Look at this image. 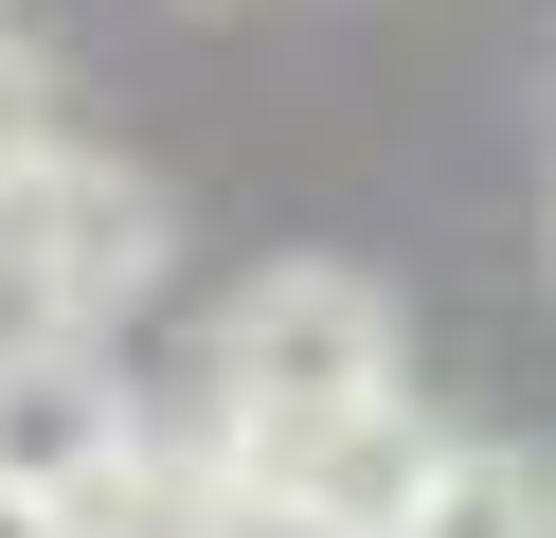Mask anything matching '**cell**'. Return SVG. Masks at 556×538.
<instances>
[{"label":"cell","instance_id":"obj_7","mask_svg":"<svg viewBox=\"0 0 556 538\" xmlns=\"http://www.w3.org/2000/svg\"><path fill=\"white\" fill-rule=\"evenodd\" d=\"M37 143H54V108H37V54H18V36H0V179L37 162Z\"/></svg>","mask_w":556,"mask_h":538},{"label":"cell","instance_id":"obj_6","mask_svg":"<svg viewBox=\"0 0 556 538\" xmlns=\"http://www.w3.org/2000/svg\"><path fill=\"white\" fill-rule=\"evenodd\" d=\"M395 538H556V466L539 449H431V485H413V521Z\"/></svg>","mask_w":556,"mask_h":538},{"label":"cell","instance_id":"obj_3","mask_svg":"<svg viewBox=\"0 0 556 538\" xmlns=\"http://www.w3.org/2000/svg\"><path fill=\"white\" fill-rule=\"evenodd\" d=\"M216 449H233V430H216ZM233 466H252V521H288V538H395L413 485H431V413L377 377V395H341V413L269 430V449H233Z\"/></svg>","mask_w":556,"mask_h":538},{"label":"cell","instance_id":"obj_5","mask_svg":"<svg viewBox=\"0 0 556 538\" xmlns=\"http://www.w3.org/2000/svg\"><path fill=\"white\" fill-rule=\"evenodd\" d=\"M109 430H126V377L90 359V323H18V341H0V485L54 502Z\"/></svg>","mask_w":556,"mask_h":538},{"label":"cell","instance_id":"obj_1","mask_svg":"<svg viewBox=\"0 0 556 538\" xmlns=\"http://www.w3.org/2000/svg\"><path fill=\"white\" fill-rule=\"evenodd\" d=\"M162 251H180V215L144 198V162L37 143V162L0 179V287H18L37 323H109V305H144Z\"/></svg>","mask_w":556,"mask_h":538},{"label":"cell","instance_id":"obj_8","mask_svg":"<svg viewBox=\"0 0 556 538\" xmlns=\"http://www.w3.org/2000/svg\"><path fill=\"white\" fill-rule=\"evenodd\" d=\"M0 538H54V502H37V485H0Z\"/></svg>","mask_w":556,"mask_h":538},{"label":"cell","instance_id":"obj_4","mask_svg":"<svg viewBox=\"0 0 556 538\" xmlns=\"http://www.w3.org/2000/svg\"><path fill=\"white\" fill-rule=\"evenodd\" d=\"M54 538H252V466L216 430H144L126 413L109 449L54 485Z\"/></svg>","mask_w":556,"mask_h":538},{"label":"cell","instance_id":"obj_2","mask_svg":"<svg viewBox=\"0 0 556 538\" xmlns=\"http://www.w3.org/2000/svg\"><path fill=\"white\" fill-rule=\"evenodd\" d=\"M377 377H395V305H377L359 270H269V287H233V323H216V430L233 449L341 413V395H377Z\"/></svg>","mask_w":556,"mask_h":538}]
</instances>
